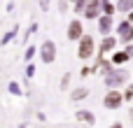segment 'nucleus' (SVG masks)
Wrapping results in <instances>:
<instances>
[{
	"label": "nucleus",
	"instance_id": "1",
	"mask_svg": "<svg viewBox=\"0 0 133 128\" xmlns=\"http://www.w3.org/2000/svg\"><path fill=\"white\" fill-rule=\"evenodd\" d=\"M91 51H94V42H91V37H82V49H79V56H82V58H87Z\"/></svg>",
	"mask_w": 133,
	"mask_h": 128
},
{
	"label": "nucleus",
	"instance_id": "2",
	"mask_svg": "<svg viewBox=\"0 0 133 128\" xmlns=\"http://www.w3.org/2000/svg\"><path fill=\"white\" fill-rule=\"evenodd\" d=\"M42 56H44V61H47V63L56 56V49H54V44H51V42H44V51H42Z\"/></svg>",
	"mask_w": 133,
	"mask_h": 128
},
{
	"label": "nucleus",
	"instance_id": "3",
	"mask_svg": "<svg viewBox=\"0 0 133 128\" xmlns=\"http://www.w3.org/2000/svg\"><path fill=\"white\" fill-rule=\"evenodd\" d=\"M79 35H82V26H79L77 21H75V23H70V28H68V37H70V40H75V37H79Z\"/></svg>",
	"mask_w": 133,
	"mask_h": 128
},
{
	"label": "nucleus",
	"instance_id": "4",
	"mask_svg": "<svg viewBox=\"0 0 133 128\" xmlns=\"http://www.w3.org/2000/svg\"><path fill=\"white\" fill-rule=\"evenodd\" d=\"M124 79H126V72H115V75L108 77V84H110V86H117V84L124 82Z\"/></svg>",
	"mask_w": 133,
	"mask_h": 128
},
{
	"label": "nucleus",
	"instance_id": "5",
	"mask_svg": "<svg viewBox=\"0 0 133 128\" xmlns=\"http://www.w3.org/2000/svg\"><path fill=\"white\" fill-rule=\"evenodd\" d=\"M119 100H122V96H119V93H110V96L105 98V105H108V107H117V105H119Z\"/></svg>",
	"mask_w": 133,
	"mask_h": 128
},
{
	"label": "nucleus",
	"instance_id": "6",
	"mask_svg": "<svg viewBox=\"0 0 133 128\" xmlns=\"http://www.w3.org/2000/svg\"><path fill=\"white\" fill-rule=\"evenodd\" d=\"M77 119H82V121H87V124H94V114H91V112H79Z\"/></svg>",
	"mask_w": 133,
	"mask_h": 128
},
{
	"label": "nucleus",
	"instance_id": "7",
	"mask_svg": "<svg viewBox=\"0 0 133 128\" xmlns=\"http://www.w3.org/2000/svg\"><path fill=\"white\" fill-rule=\"evenodd\" d=\"M131 7H133V0H119V9L122 12H129Z\"/></svg>",
	"mask_w": 133,
	"mask_h": 128
},
{
	"label": "nucleus",
	"instance_id": "8",
	"mask_svg": "<svg viewBox=\"0 0 133 128\" xmlns=\"http://www.w3.org/2000/svg\"><path fill=\"white\" fill-rule=\"evenodd\" d=\"M101 30H103V33H108V30H110V16L101 21Z\"/></svg>",
	"mask_w": 133,
	"mask_h": 128
},
{
	"label": "nucleus",
	"instance_id": "9",
	"mask_svg": "<svg viewBox=\"0 0 133 128\" xmlns=\"http://www.w3.org/2000/svg\"><path fill=\"white\" fill-rule=\"evenodd\" d=\"M84 96H87V91H84V89H79V91H75V93H72V98H75V100H79V98H84Z\"/></svg>",
	"mask_w": 133,
	"mask_h": 128
},
{
	"label": "nucleus",
	"instance_id": "10",
	"mask_svg": "<svg viewBox=\"0 0 133 128\" xmlns=\"http://www.w3.org/2000/svg\"><path fill=\"white\" fill-rule=\"evenodd\" d=\"M103 9H105V12H108V14H112V12H115V9H112V5H110V2H103Z\"/></svg>",
	"mask_w": 133,
	"mask_h": 128
},
{
	"label": "nucleus",
	"instance_id": "11",
	"mask_svg": "<svg viewBox=\"0 0 133 128\" xmlns=\"http://www.w3.org/2000/svg\"><path fill=\"white\" fill-rule=\"evenodd\" d=\"M115 61H117V63H122V61H126V54H117V56H115Z\"/></svg>",
	"mask_w": 133,
	"mask_h": 128
},
{
	"label": "nucleus",
	"instance_id": "12",
	"mask_svg": "<svg viewBox=\"0 0 133 128\" xmlns=\"http://www.w3.org/2000/svg\"><path fill=\"white\" fill-rule=\"evenodd\" d=\"M112 44H115V42H112V40H105V42H103V49H110V47H112Z\"/></svg>",
	"mask_w": 133,
	"mask_h": 128
},
{
	"label": "nucleus",
	"instance_id": "13",
	"mask_svg": "<svg viewBox=\"0 0 133 128\" xmlns=\"http://www.w3.org/2000/svg\"><path fill=\"white\" fill-rule=\"evenodd\" d=\"M112 128H122V126H119V124H115V126H112Z\"/></svg>",
	"mask_w": 133,
	"mask_h": 128
},
{
	"label": "nucleus",
	"instance_id": "14",
	"mask_svg": "<svg viewBox=\"0 0 133 128\" xmlns=\"http://www.w3.org/2000/svg\"><path fill=\"white\" fill-rule=\"evenodd\" d=\"M131 119H133V110H131Z\"/></svg>",
	"mask_w": 133,
	"mask_h": 128
}]
</instances>
